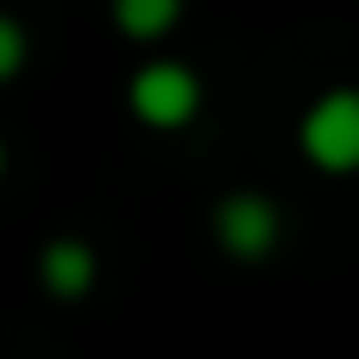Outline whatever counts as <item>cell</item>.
Returning <instances> with one entry per match:
<instances>
[{"mask_svg":"<svg viewBox=\"0 0 359 359\" xmlns=\"http://www.w3.org/2000/svg\"><path fill=\"white\" fill-rule=\"evenodd\" d=\"M126 114L151 133H183L202 114V76L177 57H145L126 76Z\"/></svg>","mask_w":359,"mask_h":359,"instance_id":"cell-1","label":"cell"},{"mask_svg":"<svg viewBox=\"0 0 359 359\" xmlns=\"http://www.w3.org/2000/svg\"><path fill=\"white\" fill-rule=\"evenodd\" d=\"M208 233H215V246H221L233 265H265V259H278V246H284V208H278L265 189H227V196L208 208Z\"/></svg>","mask_w":359,"mask_h":359,"instance_id":"cell-2","label":"cell"},{"mask_svg":"<svg viewBox=\"0 0 359 359\" xmlns=\"http://www.w3.org/2000/svg\"><path fill=\"white\" fill-rule=\"evenodd\" d=\"M297 145L328 177L359 170V88H347V82L341 88H322L309 101V114L297 120Z\"/></svg>","mask_w":359,"mask_h":359,"instance_id":"cell-3","label":"cell"},{"mask_svg":"<svg viewBox=\"0 0 359 359\" xmlns=\"http://www.w3.org/2000/svg\"><path fill=\"white\" fill-rule=\"evenodd\" d=\"M95 284H101V252L82 233H57V240L38 246V290L44 297L82 303V297H95Z\"/></svg>","mask_w":359,"mask_h":359,"instance_id":"cell-4","label":"cell"},{"mask_svg":"<svg viewBox=\"0 0 359 359\" xmlns=\"http://www.w3.org/2000/svg\"><path fill=\"white\" fill-rule=\"evenodd\" d=\"M183 6L189 0H107V19L126 44H158L183 25Z\"/></svg>","mask_w":359,"mask_h":359,"instance_id":"cell-5","label":"cell"},{"mask_svg":"<svg viewBox=\"0 0 359 359\" xmlns=\"http://www.w3.org/2000/svg\"><path fill=\"white\" fill-rule=\"evenodd\" d=\"M25 63H32V32H25V19H19V13H6V6H0V88H6V82H19V76H25Z\"/></svg>","mask_w":359,"mask_h":359,"instance_id":"cell-6","label":"cell"},{"mask_svg":"<svg viewBox=\"0 0 359 359\" xmlns=\"http://www.w3.org/2000/svg\"><path fill=\"white\" fill-rule=\"evenodd\" d=\"M0 183H6V139H0Z\"/></svg>","mask_w":359,"mask_h":359,"instance_id":"cell-7","label":"cell"}]
</instances>
